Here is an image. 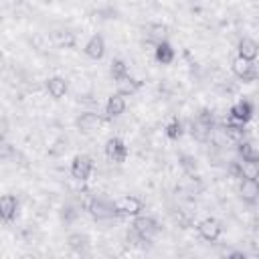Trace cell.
<instances>
[{"label":"cell","mask_w":259,"mask_h":259,"mask_svg":"<svg viewBox=\"0 0 259 259\" xmlns=\"http://www.w3.org/2000/svg\"><path fill=\"white\" fill-rule=\"evenodd\" d=\"M113 206H115V214L119 217H138L144 210V202L138 196H130V194L117 198Z\"/></svg>","instance_id":"obj_1"},{"label":"cell","mask_w":259,"mask_h":259,"mask_svg":"<svg viewBox=\"0 0 259 259\" xmlns=\"http://www.w3.org/2000/svg\"><path fill=\"white\" fill-rule=\"evenodd\" d=\"M93 172V160L87 154H79L71 162V176L79 182H87Z\"/></svg>","instance_id":"obj_2"},{"label":"cell","mask_w":259,"mask_h":259,"mask_svg":"<svg viewBox=\"0 0 259 259\" xmlns=\"http://www.w3.org/2000/svg\"><path fill=\"white\" fill-rule=\"evenodd\" d=\"M105 156L111 162H115V164L125 162V158H127V146H125V142L121 138H109L105 142Z\"/></svg>","instance_id":"obj_3"},{"label":"cell","mask_w":259,"mask_h":259,"mask_svg":"<svg viewBox=\"0 0 259 259\" xmlns=\"http://www.w3.org/2000/svg\"><path fill=\"white\" fill-rule=\"evenodd\" d=\"M196 231H198V235L204 239V241H217L219 237H221V233H223V225L217 221V219H212V217H208V219H202L200 223H198V227H196Z\"/></svg>","instance_id":"obj_4"},{"label":"cell","mask_w":259,"mask_h":259,"mask_svg":"<svg viewBox=\"0 0 259 259\" xmlns=\"http://www.w3.org/2000/svg\"><path fill=\"white\" fill-rule=\"evenodd\" d=\"M233 73L243 79V81H253L257 77V71H255V65L253 61H247V59H241V57H235L233 59Z\"/></svg>","instance_id":"obj_5"},{"label":"cell","mask_w":259,"mask_h":259,"mask_svg":"<svg viewBox=\"0 0 259 259\" xmlns=\"http://www.w3.org/2000/svg\"><path fill=\"white\" fill-rule=\"evenodd\" d=\"M237 57L247 59V61H255L259 57V42L251 36H243L237 45Z\"/></svg>","instance_id":"obj_6"},{"label":"cell","mask_w":259,"mask_h":259,"mask_svg":"<svg viewBox=\"0 0 259 259\" xmlns=\"http://www.w3.org/2000/svg\"><path fill=\"white\" fill-rule=\"evenodd\" d=\"M251 117H253V103L249 99H239L237 103H233V107H231V119L241 121V123H247Z\"/></svg>","instance_id":"obj_7"},{"label":"cell","mask_w":259,"mask_h":259,"mask_svg":"<svg viewBox=\"0 0 259 259\" xmlns=\"http://www.w3.org/2000/svg\"><path fill=\"white\" fill-rule=\"evenodd\" d=\"M85 55H87L89 59H93V61L103 59V55H105V38H103L99 32H95V34L87 40V45H85Z\"/></svg>","instance_id":"obj_8"},{"label":"cell","mask_w":259,"mask_h":259,"mask_svg":"<svg viewBox=\"0 0 259 259\" xmlns=\"http://www.w3.org/2000/svg\"><path fill=\"white\" fill-rule=\"evenodd\" d=\"M101 123H103V117H101V115H97V113H91V111L81 113V115L77 117V127H79L83 134L97 132V130L101 127Z\"/></svg>","instance_id":"obj_9"},{"label":"cell","mask_w":259,"mask_h":259,"mask_svg":"<svg viewBox=\"0 0 259 259\" xmlns=\"http://www.w3.org/2000/svg\"><path fill=\"white\" fill-rule=\"evenodd\" d=\"M239 194L247 202L259 200V180L257 178H243L239 184Z\"/></svg>","instance_id":"obj_10"},{"label":"cell","mask_w":259,"mask_h":259,"mask_svg":"<svg viewBox=\"0 0 259 259\" xmlns=\"http://www.w3.org/2000/svg\"><path fill=\"white\" fill-rule=\"evenodd\" d=\"M123 111H125V95H121V93H113V95H109V97H107V103H105L107 119L119 117Z\"/></svg>","instance_id":"obj_11"},{"label":"cell","mask_w":259,"mask_h":259,"mask_svg":"<svg viewBox=\"0 0 259 259\" xmlns=\"http://www.w3.org/2000/svg\"><path fill=\"white\" fill-rule=\"evenodd\" d=\"M16 210H18V200L16 196L12 194H4L0 198V219L4 223H10L14 217H16Z\"/></svg>","instance_id":"obj_12"},{"label":"cell","mask_w":259,"mask_h":259,"mask_svg":"<svg viewBox=\"0 0 259 259\" xmlns=\"http://www.w3.org/2000/svg\"><path fill=\"white\" fill-rule=\"evenodd\" d=\"M134 231L142 237V239H150L156 231H158V225L152 217H136V223H134Z\"/></svg>","instance_id":"obj_13"},{"label":"cell","mask_w":259,"mask_h":259,"mask_svg":"<svg viewBox=\"0 0 259 259\" xmlns=\"http://www.w3.org/2000/svg\"><path fill=\"white\" fill-rule=\"evenodd\" d=\"M115 87H117V93L130 97V95H134V93L140 91L142 81H140V79H134V77H130V75H125V77H121V79L115 81Z\"/></svg>","instance_id":"obj_14"},{"label":"cell","mask_w":259,"mask_h":259,"mask_svg":"<svg viewBox=\"0 0 259 259\" xmlns=\"http://www.w3.org/2000/svg\"><path fill=\"white\" fill-rule=\"evenodd\" d=\"M45 87H47V91H49V95H51L53 99H61V97L67 93V89H69L67 81H65L63 77H59V75H55V77L47 79Z\"/></svg>","instance_id":"obj_15"},{"label":"cell","mask_w":259,"mask_h":259,"mask_svg":"<svg viewBox=\"0 0 259 259\" xmlns=\"http://www.w3.org/2000/svg\"><path fill=\"white\" fill-rule=\"evenodd\" d=\"M89 210H91V214H93L95 219H109V217L115 214L113 202H107V200H101V198L93 200L91 206H89Z\"/></svg>","instance_id":"obj_16"},{"label":"cell","mask_w":259,"mask_h":259,"mask_svg":"<svg viewBox=\"0 0 259 259\" xmlns=\"http://www.w3.org/2000/svg\"><path fill=\"white\" fill-rule=\"evenodd\" d=\"M174 49H172V45L168 42V40H162V42H158L156 45V49H154V57H156V61L158 63H162V65H170L172 61H174Z\"/></svg>","instance_id":"obj_17"},{"label":"cell","mask_w":259,"mask_h":259,"mask_svg":"<svg viewBox=\"0 0 259 259\" xmlns=\"http://www.w3.org/2000/svg\"><path fill=\"white\" fill-rule=\"evenodd\" d=\"M241 176L243 178H259V158H243Z\"/></svg>","instance_id":"obj_18"},{"label":"cell","mask_w":259,"mask_h":259,"mask_svg":"<svg viewBox=\"0 0 259 259\" xmlns=\"http://www.w3.org/2000/svg\"><path fill=\"white\" fill-rule=\"evenodd\" d=\"M109 73H111L113 81H117V79H121V77L130 75V71H127V65H125V61H121V59H113V61H111Z\"/></svg>","instance_id":"obj_19"},{"label":"cell","mask_w":259,"mask_h":259,"mask_svg":"<svg viewBox=\"0 0 259 259\" xmlns=\"http://www.w3.org/2000/svg\"><path fill=\"white\" fill-rule=\"evenodd\" d=\"M166 136H168L170 140H178V138L182 136V123H180L176 117H172V119L166 123Z\"/></svg>","instance_id":"obj_20"},{"label":"cell","mask_w":259,"mask_h":259,"mask_svg":"<svg viewBox=\"0 0 259 259\" xmlns=\"http://www.w3.org/2000/svg\"><path fill=\"white\" fill-rule=\"evenodd\" d=\"M150 38L158 45L162 40H166V26L164 24H152L150 26Z\"/></svg>","instance_id":"obj_21"}]
</instances>
